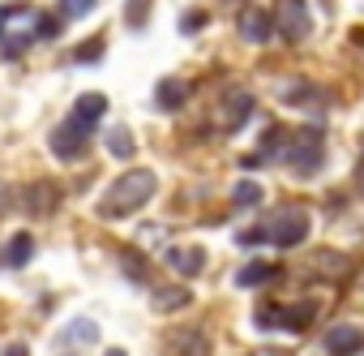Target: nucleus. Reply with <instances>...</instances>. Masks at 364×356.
I'll use <instances>...</instances> for the list:
<instances>
[{"instance_id":"20","label":"nucleus","mask_w":364,"mask_h":356,"mask_svg":"<svg viewBox=\"0 0 364 356\" xmlns=\"http://www.w3.org/2000/svg\"><path fill=\"white\" fill-rule=\"evenodd\" d=\"M107 150H112L116 159H129V155H133V137H129V129H107Z\"/></svg>"},{"instance_id":"19","label":"nucleus","mask_w":364,"mask_h":356,"mask_svg":"<svg viewBox=\"0 0 364 356\" xmlns=\"http://www.w3.org/2000/svg\"><path fill=\"white\" fill-rule=\"evenodd\" d=\"M279 99H283V103H309V99H321V90H317V86H309V82H291Z\"/></svg>"},{"instance_id":"8","label":"nucleus","mask_w":364,"mask_h":356,"mask_svg":"<svg viewBox=\"0 0 364 356\" xmlns=\"http://www.w3.org/2000/svg\"><path fill=\"white\" fill-rule=\"evenodd\" d=\"M167 266L171 271H180L185 279H193V275H202L206 271V249H198V245H189V249H167Z\"/></svg>"},{"instance_id":"9","label":"nucleus","mask_w":364,"mask_h":356,"mask_svg":"<svg viewBox=\"0 0 364 356\" xmlns=\"http://www.w3.org/2000/svg\"><path fill=\"white\" fill-rule=\"evenodd\" d=\"M249 116H253V95H249V90H232L228 103H223V129L236 133Z\"/></svg>"},{"instance_id":"12","label":"nucleus","mask_w":364,"mask_h":356,"mask_svg":"<svg viewBox=\"0 0 364 356\" xmlns=\"http://www.w3.org/2000/svg\"><path fill=\"white\" fill-rule=\"evenodd\" d=\"M35 9L26 5V0H18V5H0V43H5L14 35V22H31Z\"/></svg>"},{"instance_id":"16","label":"nucleus","mask_w":364,"mask_h":356,"mask_svg":"<svg viewBox=\"0 0 364 356\" xmlns=\"http://www.w3.org/2000/svg\"><path fill=\"white\" fill-rule=\"evenodd\" d=\"M159 99V108H180V103H185V82H176V78H167V82H159V90H154Z\"/></svg>"},{"instance_id":"26","label":"nucleus","mask_w":364,"mask_h":356,"mask_svg":"<svg viewBox=\"0 0 364 356\" xmlns=\"http://www.w3.org/2000/svg\"><path fill=\"white\" fill-rule=\"evenodd\" d=\"M253 322H257L262 330H266V326H283V309H257V318H253Z\"/></svg>"},{"instance_id":"10","label":"nucleus","mask_w":364,"mask_h":356,"mask_svg":"<svg viewBox=\"0 0 364 356\" xmlns=\"http://www.w3.org/2000/svg\"><path fill=\"white\" fill-rule=\"evenodd\" d=\"M103 112H107V95H99V90H90V95H77V103H73V120L77 125H95V120H103Z\"/></svg>"},{"instance_id":"25","label":"nucleus","mask_w":364,"mask_h":356,"mask_svg":"<svg viewBox=\"0 0 364 356\" xmlns=\"http://www.w3.org/2000/svg\"><path fill=\"white\" fill-rule=\"evenodd\" d=\"M146 14H150V0H129V5H124L129 22H146Z\"/></svg>"},{"instance_id":"7","label":"nucleus","mask_w":364,"mask_h":356,"mask_svg":"<svg viewBox=\"0 0 364 356\" xmlns=\"http://www.w3.org/2000/svg\"><path fill=\"white\" fill-rule=\"evenodd\" d=\"M364 347V335H360V326H330V335H326V352L330 356H355Z\"/></svg>"},{"instance_id":"3","label":"nucleus","mask_w":364,"mask_h":356,"mask_svg":"<svg viewBox=\"0 0 364 356\" xmlns=\"http://www.w3.org/2000/svg\"><path fill=\"white\" fill-rule=\"evenodd\" d=\"M321 155H326V133H321L317 125L300 129V133L287 137V146H283V163H291L300 176L317 172V167H321Z\"/></svg>"},{"instance_id":"28","label":"nucleus","mask_w":364,"mask_h":356,"mask_svg":"<svg viewBox=\"0 0 364 356\" xmlns=\"http://www.w3.org/2000/svg\"><path fill=\"white\" fill-rule=\"evenodd\" d=\"M253 356H291V352H287V347H257Z\"/></svg>"},{"instance_id":"29","label":"nucleus","mask_w":364,"mask_h":356,"mask_svg":"<svg viewBox=\"0 0 364 356\" xmlns=\"http://www.w3.org/2000/svg\"><path fill=\"white\" fill-rule=\"evenodd\" d=\"M5 356H26V347H22V343H9V347H5Z\"/></svg>"},{"instance_id":"4","label":"nucleus","mask_w":364,"mask_h":356,"mask_svg":"<svg viewBox=\"0 0 364 356\" xmlns=\"http://www.w3.org/2000/svg\"><path fill=\"white\" fill-rule=\"evenodd\" d=\"M274 31L287 39V43H300L309 31H313V18H309V0H274V14H270Z\"/></svg>"},{"instance_id":"17","label":"nucleus","mask_w":364,"mask_h":356,"mask_svg":"<svg viewBox=\"0 0 364 356\" xmlns=\"http://www.w3.org/2000/svg\"><path fill=\"white\" fill-rule=\"evenodd\" d=\"M103 52H107V43H103V35H95V39H86V43L73 48V61L77 65H95V61H103Z\"/></svg>"},{"instance_id":"15","label":"nucleus","mask_w":364,"mask_h":356,"mask_svg":"<svg viewBox=\"0 0 364 356\" xmlns=\"http://www.w3.org/2000/svg\"><path fill=\"white\" fill-rule=\"evenodd\" d=\"M176 347H180V356H206L210 352V343H206L202 330H180L176 335Z\"/></svg>"},{"instance_id":"14","label":"nucleus","mask_w":364,"mask_h":356,"mask_svg":"<svg viewBox=\"0 0 364 356\" xmlns=\"http://www.w3.org/2000/svg\"><path fill=\"white\" fill-rule=\"evenodd\" d=\"M313 318H317V305H313V300H296L291 309H283V326H287V330H304Z\"/></svg>"},{"instance_id":"21","label":"nucleus","mask_w":364,"mask_h":356,"mask_svg":"<svg viewBox=\"0 0 364 356\" xmlns=\"http://www.w3.org/2000/svg\"><path fill=\"white\" fill-rule=\"evenodd\" d=\"M65 335H69V339H77V343H95V335H99V326H95L90 318H73V322L65 326Z\"/></svg>"},{"instance_id":"1","label":"nucleus","mask_w":364,"mask_h":356,"mask_svg":"<svg viewBox=\"0 0 364 356\" xmlns=\"http://www.w3.org/2000/svg\"><path fill=\"white\" fill-rule=\"evenodd\" d=\"M154 189H159V176H154L150 167H133V172H124L120 181L103 194L99 215H103V219H124V215L141 211V206L154 198Z\"/></svg>"},{"instance_id":"2","label":"nucleus","mask_w":364,"mask_h":356,"mask_svg":"<svg viewBox=\"0 0 364 356\" xmlns=\"http://www.w3.org/2000/svg\"><path fill=\"white\" fill-rule=\"evenodd\" d=\"M266 245H279V249H296L304 236H309V211L304 206H279L266 228H262Z\"/></svg>"},{"instance_id":"11","label":"nucleus","mask_w":364,"mask_h":356,"mask_svg":"<svg viewBox=\"0 0 364 356\" xmlns=\"http://www.w3.org/2000/svg\"><path fill=\"white\" fill-rule=\"evenodd\" d=\"M270 279H279V266L274 262H249V266L236 271V288H262Z\"/></svg>"},{"instance_id":"30","label":"nucleus","mask_w":364,"mask_h":356,"mask_svg":"<svg viewBox=\"0 0 364 356\" xmlns=\"http://www.w3.org/2000/svg\"><path fill=\"white\" fill-rule=\"evenodd\" d=\"M107 356H129V352H124V347H112V352H107Z\"/></svg>"},{"instance_id":"23","label":"nucleus","mask_w":364,"mask_h":356,"mask_svg":"<svg viewBox=\"0 0 364 356\" xmlns=\"http://www.w3.org/2000/svg\"><path fill=\"white\" fill-rule=\"evenodd\" d=\"M90 9H95V0H60V18H69V22L86 18Z\"/></svg>"},{"instance_id":"5","label":"nucleus","mask_w":364,"mask_h":356,"mask_svg":"<svg viewBox=\"0 0 364 356\" xmlns=\"http://www.w3.org/2000/svg\"><path fill=\"white\" fill-rule=\"evenodd\" d=\"M86 142H90V129L69 116V120L52 133V155H56V159H77V155H86Z\"/></svg>"},{"instance_id":"27","label":"nucleus","mask_w":364,"mask_h":356,"mask_svg":"<svg viewBox=\"0 0 364 356\" xmlns=\"http://www.w3.org/2000/svg\"><path fill=\"white\" fill-rule=\"evenodd\" d=\"M60 35V22L56 18H39V39H56Z\"/></svg>"},{"instance_id":"13","label":"nucleus","mask_w":364,"mask_h":356,"mask_svg":"<svg viewBox=\"0 0 364 356\" xmlns=\"http://www.w3.org/2000/svg\"><path fill=\"white\" fill-rule=\"evenodd\" d=\"M31 253H35V236H31V232H18V236L9 241V249H5V266H26Z\"/></svg>"},{"instance_id":"6","label":"nucleus","mask_w":364,"mask_h":356,"mask_svg":"<svg viewBox=\"0 0 364 356\" xmlns=\"http://www.w3.org/2000/svg\"><path fill=\"white\" fill-rule=\"evenodd\" d=\"M236 31H240L249 43H266V39L274 35V22H270V14H266V9H253V5H249V9L236 18Z\"/></svg>"},{"instance_id":"18","label":"nucleus","mask_w":364,"mask_h":356,"mask_svg":"<svg viewBox=\"0 0 364 356\" xmlns=\"http://www.w3.org/2000/svg\"><path fill=\"white\" fill-rule=\"evenodd\" d=\"M232 202H236V206H245V211H249V206H257V202H262V185H257V181H240V185L232 189Z\"/></svg>"},{"instance_id":"22","label":"nucleus","mask_w":364,"mask_h":356,"mask_svg":"<svg viewBox=\"0 0 364 356\" xmlns=\"http://www.w3.org/2000/svg\"><path fill=\"white\" fill-rule=\"evenodd\" d=\"M185 305H189V292L185 288H171V292H159L154 296V309H163V313L167 309H185Z\"/></svg>"},{"instance_id":"24","label":"nucleus","mask_w":364,"mask_h":356,"mask_svg":"<svg viewBox=\"0 0 364 356\" xmlns=\"http://www.w3.org/2000/svg\"><path fill=\"white\" fill-rule=\"evenodd\" d=\"M206 22H210V14H206V9H189L185 18H180V31H185V35H198Z\"/></svg>"}]
</instances>
